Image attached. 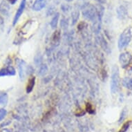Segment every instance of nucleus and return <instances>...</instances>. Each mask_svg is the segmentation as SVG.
Masks as SVG:
<instances>
[{
  "mask_svg": "<svg viewBox=\"0 0 132 132\" xmlns=\"http://www.w3.org/2000/svg\"><path fill=\"white\" fill-rule=\"evenodd\" d=\"M120 78L119 69L118 66L114 65L111 69V92L113 94L116 93L120 89Z\"/></svg>",
  "mask_w": 132,
  "mask_h": 132,
  "instance_id": "1",
  "label": "nucleus"
},
{
  "mask_svg": "<svg viewBox=\"0 0 132 132\" xmlns=\"http://www.w3.org/2000/svg\"><path fill=\"white\" fill-rule=\"evenodd\" d=\"M82 15L87 20L92 22H95L97 20H100L97 17L96 7L89 4H86L82 6Z\"/></svg>",
  "mask_w": 132,
  "mask_h": 132,
  "instance_id": "2",
  "label": "nucleus"
},
{
  "mask_svg": "<svg viewBox=\"0 0 132 132\" xmlns=\"http://www.w3.org/2000/svg\"><path fill=\"white\" fill-rule=\"evenodd\" d=\"M132 38V28L131 27H128L123 30L120 35L118 39V48L120 50L123 49L129 44L130 41Z\"/></svg>",
  "mask_w": 132,
  "mask_h": 132,
  "instance_id": "3",
  "label": "nucleus"
},
{
  "mask_svg": "<svg viewBox=\"0 0 132 132\" xmlns=\"http://www.w3.org/2000/svg\"><path fill=\"white\" fill-rule=\"evenodd\" d=\"M132 61V55L129 52L122 53L119 56V62L123 69L128 67Z\"/></svg>",
  "mask_w": 132,
  "mask_h": 132,
  "instance_id": "4",
  "label": "nucleus"
},
{
  "mask_svg": "<svg viewBox=\"0 0 132 132\" xmlns=\"http://www.w3.org/2000/svg\"><path fill=\"white\" fill-rule=\"evenodd\" d=\"M26 0H22V2L20 3V5L19 8H18V11L16 12V14L15 15V18L13 19V25H15L17 24V22H18V20L21 17V15H22V13L24 12L25 7H26Z\"/></svg>",
  "mask_w": 132,
  "mask_h": 132,
  "instance_id": "5",
  "label": "nucleus"
},
{
  "mask_svg": "<svg viewBox=\"0 0 132 132\" xmlns=\"http://www.w3.org/2000/svg\"><path fill=\"white\" fill-rule=\"evenodd\" d=\"M116 12H117L118 18H119L120 20H125V19L127 18V9L124 5H120V6L118 7Z\"/></svg>",
  "mask_w": 132,
  "mask_h": 132,
  "instance_id": "6",
  "label": "nucleus"
},
{
  "mask_svg": "<svg viewBox=\"0 0 132 132\" xmlns=\"http://www.w3.org/2000/svg\"><path fill=\"white\" fill-rule=\"evenodd\" d=\"M15 74V69L13 67H11V66H9V67H6L3 68L2 69L0 70V77L14 76Z\"/></svg>",
  "mask_w": 132,
  "mask_h": 132,
  "instance_id": "7",
  "label": "nucleus"
},
{
  "mask_svg": "<svg viewBox=\"0 0 132 132\" xmlns=\"http://www.w3.org/2000/svg\"><path fill=\"white\" fill-rule=\"evenodd\" d=\"M46 5V0H35L32 5V10L35 11H39L43 9Z\"/></svg>",
  "mask_w": 132,
  "mask_h": 132,
  "instance_id": "8",
  "label": "nucleus"
},
{
  "mask_svg": "<svg viewBox=\"0 0 132 132\" xmlns=\"http://www.w3.org/2000/svg\"><path fill=\"white\" fill-rule=\"evenodd\" d=\"M19 71H20L19 73H20V79L21 80H24V78H25V73H27L26 71V64H25L24 61H21L20 64H19Z\"/></svg>",
  "mask_w": 132,
  "mask_h": 132,
  "instance_id": "9",
  "label": "nucleus"
},
{
  "mask_svg": "<svg viewBox=\"0 0 132 132\" xmlns=\"http://www.w3.org/2000/svg\"><path fill=\"white\" fill-rule=\"evenodd\" d=\"M122 85H123L126 89L131 90L132 89V78L131 77H126L122 80Z\"/></svg>",
  "mask_w": 132,
  "mask_h": 132,
  "instance_id": "10",
  "label": "nucleus"
},
{
  "mask_svg": "<svg viewBox=\"0 0 132 132\" xmlns=\"http://www.w3.org/2000/svg\"><path fill=\"white\" fill-rule=\"evenodd\" d=\"M35 84V78L33 76L28 80V82L26 86V93H30L33 89V87Z\"/></svg>",
  "mask_w": 132,
  "mask_h": 132,
  "instance_id": "11",
  "label": "nucleus"
},
{
  "mask_svg": "<svg viewBox=\"0 0 132 132\" xmlns=\"http://www.w3.org/2000/svg\"><path fill=\"white\" fill-rule=\"evenodd\" d=\"M59 18H60V14L58 13H57L55 15H54V17L53 18L51 22V26L52 28H55L57 26V23H58Z\"/></svg>",
  "mask_w": 132,
  "mask_h": 132,
  "instance_id": "12",
  "label": "nucleus"
},
{
  "mask_svg": "<svg viewBox=\"0 0 132 132\" xmlns=\"http://www.w3.org/2000/svg\"><path fill=\"white\" fill-rule=\"evenodd\" d=\"M60 30H56L52 37L53 43L54 44H58L59 42H60Z\"/></svg>",
  "mask_w": 132,
  "mask_h": 132,
  "instance_id": "13",
  "label": "nucleus"
},
{
  "mask_svg": "<svg viewBox=\"0 0 132 132\" xmlns=\"http://www.w3.org/2000/svg\"><path fill=\"white\" fill-rule=\"evenodd\" d=\"M7 102H8V95L6 93H0V105H6Z\"/></svg>",
  "mask_w": 132,
  "mask_h": 132,
  "instance_id": "14",
  "label": "nucleus"
},
{
  "mask_svg": "<svg viewBox=\"0 0 132 132\" xmlns=\"http://www.w3.org/2000/svg\"><path fill=\"white\" fill-rule=\"evenodd\" d=\"M79 11L76 10V11H73V13L71 14V18H72V24H75L76 22H78V19H79Z\"/></svg>",
  "mask_w": 132,
  "mask_h": 132,
  "instance_id": "15",
  "label": "nucleus"
},
{
  "mask_svg": "<svg viewBox=\"0 0 132 132\" xmlns=\"http://www.w3.org/2000/svg\"><path fill=\"white\" fill-rule=\"evenodd\" d=\"M100 45L102 46V47L103 48L105 51H106L107 53H109V47L108 44L106 43V42L103 39V37H100Z\"/></svg>",
  "mask_w": 132,
  "mask_h": 132,
  "instance_id": "16",
  "label": "nucleus"
},
{
  "mask_svg": "<svg viewBox=\"0 0 132 132\" xmlns=\"http://www.w3.org/2000/svg\"><path fill=\"white\" fill-rule=\"evenodd\" d=\"M86 110L90 114H93L95 113V110L93 109V105L91 103H89V102H87V104H86Z\"/></svg>",
  "mask_w": 132,
  "mask_h": 132,
  "instance_id": "17",
  "label": "nucleus"
},
{
  "mask_svg": "<svg viewBox=\"0 0 132 132\" xmlns=\"http://www.w3.org/2000/svg\"><path fill=\"white\" fill-rule=\"evenodd\" d=\"M127 114V109L126 107H125V108L122 109V111L121 113H120V119H119L120 123L123 121L124 119L126 118Z\"/></svg>",
  "mask_w": 132,
  "mask_h": 132,
  "instance_id": "18",
  "label": "nucleus"
},
{
  "mask_svg": "<svg viewBox=\"0 0 132 132\" xmlns=\"http://www.w3.org/2000/svg\"><path fill=\"white\" fill-rule=\"evenodd\" d=\"M130 123H131V122L130 121H127L125 123L123 124V125L122 127V128L120 129V131L118 132H126L127 131V129H129L130 126Z\"/></svg>",
  "mask_w": 132,
  "mask_h": 132,
  "instance_id": "19",
  "label": "nucleus"
},
{
  "mask_svg": "<svg viewBox=\"0 0 132 132\" xmlns=\"http://www.w3.org/2000/svg\"><path fill=\"white\" fill-rule=\"evenodd\" d=\"M6 113L7 111L6 109H0V121L2 120L4 118Z\"/></svg>",
  "mask_w": 132,
  "mask_h": 132,
  "instance_id": "20",
  "label": "nucleus"
},
{
  "mask_svg": "<svg viewBox=\"0 0 132 132\" xmlns=\"http://www.w3.org/2000/svg\"><path fill=\"white\" fill-rule=\"evenodd\" d=\"M61 9L62 10L63 12H64V13H67L69 11H70V9H71V6H70L68 4H62L61 6Z\"/></svg>",
  "mask_w": 132,
  "mask_h": 132,
  "instance_id": "21",
  "label": "nucleus"
},
{
  "mask_svg": "<svg viewBox=\"0 0 132 132\" xmlns=\"http://www.w3.org/2000/svg\"><path fill=\"white\" fill-rule=\"evenodd\" d=\"M7 1L11 3V4L13 5V4H15V3L17 2V1H18V0H7Z\"/></svg>",
  "mask_w": 132,
  "mask_h": 132,
  "instance_id": "22",
  "label": "nucleus"
},
{
  "mask_svg": "<svg viewBox=\"0 0 132 132\" xmlns=\"http://www.w3.org/2000/svg\"><path fill=\"white\" fill-rule=\"evenodd\" d=\"M129 76L131 78H132V67H131L129 70Z\"/></svg>",
  "mask_w": 132,
  "mask_h": 132,
  "instance_id": "23",
  "label": "nucleus"
},
{
  "mask_svg": "<svg viewBox=\"0 0 132 132\" xmlns=\"http://www.w3.org/2000/svg\"><path fill=\"white\" fill-rule=\"evenodd\" d=\"M65 1H67V2H72L73 0H65Z\"/></svg>",
  "mask_w": 132,
  "mask_h": 132,
  "instance_id": "24",
  "label": "nucleus"
},
{
  "mask_svg": "<svg viewBox=\"0 0 132 132\" xmlns=\"http://www.w3.org/2000/svg\"><path fill=\"white\" fill-rule=\"evenodd\" d=\"M113 131H114L113 130H110V131H109V132H113Z\"/></svg>",
  "mask_w": 132,
  "mask_h": 132,
  "instance_id": "25",
  "label": "nucleus"
}]
</instances>
